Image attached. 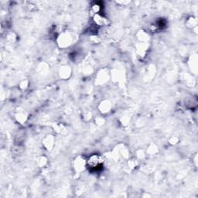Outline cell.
Segmentation results:
<instances>
[{"label":"cell","mask_w":198,"mask_h":198,"mask_svg":"<svg viewBox=\"0 0 198 198\" xmlns=\"http://www.w3.org/2000/svg\"><path fill=\"white\" fill-rule=\"evenodd\" d=\"M137 39L140 43H148L150 39V35L148 34L144 30H139L136 34Z\"/></svg>","instance_id":"8fae6325"},{"label":"cell","mask_w":198,"mask_h":198,"mask_svg":"<svg viewBox=\"0 0 198 198\" xmlns=\"http://www.w3.org/2000/svg\"><path fill=\"white\" fill-rule=\"evenodd\" d=\"M47 162H48V160H47V157L43 156H39L37 159V160H36V163H37V165L39 166L40 168L46 167V165L47 164Z\"/></svg>","instance_id":"2e32d148"},{"label":"cell","mask_w":198,"mask_h":198,"mask_svg":"<svg viewBox=\"0 0 198 198\" xmlns=\"http://www.w3.org/2000/svg\"><path fill=\"white\" fill-rule=\"evenodd\" d=\"M83 118L85 120H86V121H89L90 119H91V118H92V113H91L90 111H86V112H85L83 113Z\"/></svg>","instance_id":"603a6c76"},{"label":"cell","mask_w":198,"mask_h":198,"mask_svg":"<svg viewBox=\"0 0 198 198\" xmlns=\"http://www.w3.org/2000/svg\"><path fill=\"white\" fill-rule=\"evenodd\" d=\"M111 78V72L106 68L101 69L97 72L95 77V83L99 86H103L109 82Z\"/></svg>","instance_id":"3957f363"},{"label":"cell","mask_w":198,"mask_h":198,"mask_svg":"<svg viewBox=\"0 0 198 198\" xmlns=\"http://www.w3.org/2000/svg\"><path fill=\"white\" fill-rule=\"evenodd\" d=\"M53 128H54V131L58 134H62L66 131V128L61 123H54L53 124Z\"/></svg>","instance_id":"5bb4252c"},{"label":"cell","mask_w":198,"mask_h":198,"mask_svg":"<svg viewBox=\"0 0 198 198\" xmlns=\"http://www.w3.org/2000/svg\"><path fill=\"white\" fill-rule=\"evenodd\" d=\"M196 25H197V19L196 17H190L187 21V27L190 29L196 28Z\"/></svg>","instance_id":"9a60e30c"},{"label":"cell","mask_w":198,"mask_h":198,"mask_svg":"<svg viewBox=\"0 0 198 198\" xmlns=\"http://www.w3.org/2000/svg\"><path fill=\"white\" fill-rule=\"evenodd\" d=\"M135 155H136V159L138 160H141V159H144L145 157H146V152L142 150H138L135 153Z\"/></svg>","instance_id":"d6986e66"},{"label":"cell","mask_w":198,"mask_h":198,"mask_svg":"<svg viewBox=\"0 0 198 198\" xmlns=\"http://www.w3.org/2000/svg\"><path fill=\"white\" fill-rule=\"evenodd\" d=\"M128 165L130 169H135V167H138V160L137 159H129L128 160Z\"/></svg>","instance_id":"e0dca14e"},{"label":"cell","mask_w":198,"mask_h":198,"mask_svg":"<svg viewBox=\"0 0 198 198\" xmlns=\"http://www.w3.org/2000/svg\"><path fill=\"white\" fill-rule=\"evenodd\" d=\"M120 121H121V123L122 126H126L129 125V122H130V118H129V116H126V115H124V116H122L121 118V119H120Z\"/></svg>","instance_id":"7402d4cb"},{"label":"cell","mask_w":198,"mask_h":198,"mask_svg":"<svg viewBox=\"0 0 198 198\" xmlns=\"http://www.w3.org/2000/svg\"><path fill=\"white\" fill-rule=\"evenodd\" d=\"M87 167V159L83 156H77L73 161V169L76 174H81L86 170Z\"/></svg>","instance_id":"7a4b0ae2"},{"label":"cell","mask_w":198,"mask_h":198,"mask_svg":"<svg viewBox=\"0 0 198 198\" xmlns=\"http://www.w3.org/2000/svg\"><path fill=\"white\" fill-rule=\"evenodd\" d=\"M169 142H170V144L171 145H176L177 144L178 142H179V138H178L177 136H171L170 138V139H169Z\"/></svg>","instance_id":"cb8c5ba5"},{"label":"cell","mask_w":198,"mask_h":198,"mask_svg":"<svg viewBox=\"0 0 198 198\" xmlns=\"http://www.w3.org/2000/svg\"><path fill=\"white\" fill-rule=\"evenodd\" d=\"M94 122H95V124L98 126H104L105 124V119L103 117H97L94 119Z\"/></svg>","instance_id":"44dd1931"},{"label":"cell","mask_w":198,"mask_h":198,"mask_svg":"<svg viewBox=\"0 0 198 198\" xmlns=\"http://www.w3.org/2000/svg\"><path fill=\"white\" fill-rule=\"evenodd\" d=\"M93 21L96 25L99 26V27H105L109 23V19L100 13L93 16Z\"/></svg>","instance_id":"9c48e42d"},{"label":"cell","mask_w":198,"mask_h":198,"mask_svg":"<svg viewBox=\"0 0 198 198\" xmlns=\"http://www.w3.org/2000/svg\"><path fill=\"white\" fill-rule=\"evenodd\" d=\"M100 10H101V6L97 3L93 4L91 8V11L92 13L93 16L96 14H99V12H100Z\"/></svg>","instance_id":"ac0fdd59"},{"label":"cell","mask_w":198,"mask_h":198,"mask_svg":"<svg viewBox=\"0 0 198 198\" xmlns=\"http://www.w3.org/2000/svg\"><path fill=\"white\" fill-rule=\"evenodd\" d=\"M15 118L17 121V122L20 123V124H24L25 122H27V119H28V114L23 109H19V110L16 111V114H15Z\"/></svg>","instance_id":"ba28073f"},{"label":"cell","mask_w":198,"mask_h":198,"mask_svg":"<svg viewBox=\"0 0 198 198\" xmlns=\"http://www.w3.org/2000/svg\"><path fill=\"white\" fill-rule=\"evenodd\" d=\"M189 66L191 68L192 71L196 74V71H197V57H196V54L192 55L190 57V60H189Z\"/></svg>","instance_id":"7c38bea8"},{"label":"cell","mask_w":198,"mask_h":198,"mask_svg":"<svg viewBox=\"0 0 198 198\" xmlns=\"http://www.w3.org/2000/svg\"><path fill=\"white\" fill-rule=\"evenodd\" d=\"M111 72V77L113 80V81L115 82H121L122 81V79L124 78V74H122L121 71L119 70H112Z\"/></svg>","instance_id":"30bf717a"},{"label":"cell","mask_w":198,"mask_h":198,"mask_svg":"<svg viewBox=\"0 0 198 198\" xmlns=\"http://www.w3.org/2000/svg\"><path fill=\"white\" fill-rule=\"evenodd\" d=\"M73 41H74V37L72 34L68 31H64L60 33L57 39V45L62 49L68 48L72 44Z\"/></svg>","instance_id":"6da1fadb"},{"label":"cell","mask_w":198,"mask_h":198,"mask_svg":"<svg viewBox=\"0 0 198 198\" xmlns=\"http://www.w3.org/2000/svg\"><path fill=\"white\" fill-rule=\"evenodd\" d=\"M103 163H104L103 157L97 154L91 155L90 157L87 159V165H88V167H91V168H96V167L100 166Z\"/></svg>","instance_id":"277c9868"},{"label":"cell","mask_w":198,"mask_h":198,"mask_svg":"<svg viewBox=\"0 0 198 198\" xmlns=\"http://www.w3.org/2000/svg\"><path fill=\"white\" fill-rule=\"evenodd\" d=\"M71 74H72V70H71V67L68 66V65H64V66L60 67L58 71L59 76L63 80L69 79L71 76Z\"/></svg>","instance_id":"52a82bcc"},{"label":"cell","mask_w":198,"mask_h":198,"mask_svg":"<svg viewBox=\"0 0 198 198\" xmlns=\"http://www.w3.org/2000/svg\"><path fill=\"white\" fill-rule=\"evenodd\" d=\"M97 109H98L99 112H101V114H102V115H108V114L110 113L111 111L112 110V101L108 100V99L102 100V101L98 104Z\"/></svg>","instance_id":"5b68a950"},{"label":"cell","mask_w":198,"mask_h":198,"mask_svg":"<svg viewBox=\"0 0 198 198\" xmlns=\"http://www.w3.org/2000/svg\"><path fill=\"white\" fill-rule=\"evenodd\" d=\"M29 86V80L27 79H23L19 84V87L21 90H26Z\"/></svg>","instance_id":"ffe728a7"},{"label":"cell","mask_w":198,"mask_h":198,"mask_svg":"<svg viewBox=\"0 0 198 198\" xmlns=\"http://www.w3.org/2000/svg\"><path fill=\"white\" fill-rule=\"evenodd\" d=\"M42 144L47 151L51 152L53 150V148H54V144H55V138L51 134H48L43 138L42 141Z\"/></svg>","instance_id":"8992f818"},{"label":"cell","mask_w":198,"mask_h":198,"mask_svg":"<svg viewBox=\"0 0 198 198\" xmlns=\"http://www.w3.org/2000/svg\"><path fill=\"white\" fill-rule=\"evenodd\" d=\"M158 152H159V148H158V146L155 143H151L150 146H148L147 149H146L147 154H150L151 156H154Z\"/></svg>","instance_id":"4fadbf2b"}]
</instances>
